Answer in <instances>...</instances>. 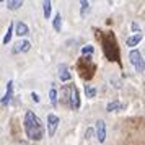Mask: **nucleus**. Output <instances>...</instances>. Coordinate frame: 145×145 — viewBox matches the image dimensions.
Wrapping results in <instances>:
<instances>
[{
  "instance_id": "nucleus-14",
  "label": "nucleus",
  "mask_w": 145,
  "mask_h": 145,
  "mask_svg": "<svg viewBox=\"0 0 145 145\" xmlns=\"http://www.w3.org/2000/svg\"><path fill=\"white\" fill-rule=\"evenodd\" d=\"M124 106L121 105L119 101H111V103H108V106H106V111L108 112H112V111H118V109H122Z\"/></svg>"
},
{
  "instance_id": "nucleus-1",
  "label": "nucleus",
  "mask_w": 145,
  "mask_h": 145,
  "mask_svg": "<svg viewBox=\"0 0 145 145\" xmlns=\"http://www.w3.org/2000/svg\"><path fill=\"white\" fill-rule=\"evenodd\" d=\"M96 36H98L99 42L103 46V52L108 57V60L119 62V46H118V41H116V36L111 31H98Z\"/></svg>"
},
{
  "instance_id": "nucleus-8",
  "label": "nucleus",
  "mask_w": 145,
  "mask_h": 145,
  "mask_svg": "<svg viewBox=\"0 0 145 145\" xmlns=\"http://www.w3.org/2000/svg\"><path fill=\"white\" fill-rule=\"evenodd\" d=\"M12 98H13V80H10L7 83V91H5V95H3V98L0 99V103L3 106H7L10 101H12Z\"/></svg>"
},
{
  "instance_id": "nucleus-23",
  "label": "nucleus",
  "mask_w": 145,
  "mask_h": 145,
  "mask_svg": "<svg viewBox=\"0 0 145 145\" xmlns=\"http://www.w3.org/2000/svg\"><path fill=\"white\" fill-rule=\"evenodd\" d=\"M31 98H33V101L34 103H39V95H38V93H31Z\"/></svg>"
},
{
  "instance_id": "nucleus-10",
  "label": "nucleus",
  "mask_w": 145,
  "mask_h": 145,
  "mask_svg": "<svg viewBox=\"0 0 145 145\" xmlns=\"http://www.w3.org/2000/svg\"><path fill=\"white\" fill-rule=\"evenodd\" d=\"M15 46H16V47H15V51H16V52H28V51L31 49V42H29L28 39H25V41L16 42Z\"/></svg>"
},
{
  "instance_id": "nucleus-20",
  "label": "nucleus",
  "mask_w": 145,
  "mask_h": 145,
  "mask_svg": "<svg viewBox=\"0 0 145 145\" xmlns=\"http://www.w3.org/2000/svg\"><path fill=\"white\" fill-rule=\"evenodd\" d=\"M49 99H51V103L54 106L57 105V90L56 88H51V91H49Z\"/></svg>"
},
{
  "instance_id": "nucleus-17",
  "label": "nucleus",
  "mask_w": 145,
  "mask_h": 145,
  "mask_svg": "<svg viewBox=\"0 0 145 145\" xmlns=\"http://www.w3.org/2000/svg\"><path fill=\"white\" fill-rule=\"evenodd\" d=\"M85 95L86 98H95L96 96V88L93 85H85Z\"/></svg>"
},
{
  "instance_id": "nucleus-21",
  "label": "nucleus",
  "mask_w": 145,
  "mask_h": 145,
  "mask_svg": "<svg viewBox=\"0 0 145 145\" xmlns=\"http://www.w3.org/2000/svg\"><path fill=\"white\" fill-rule=\"evenodd\" d=\"M93 46H85L83 49H82V54H83V57H91V54H93Z\"/></svg>"
},
{
  "instance_id": "nucleus-22",
  "label": "nucleus",
  "mask_w": 145,
  "mask_h": 145,
  "mask_svg": "<svg viewBox=\"0 0 145 145\" xmlns=\"http://www.w3.org/2000/svg\"><path fill=\"white\" fill-rule=\"evenodd\" d=\"M91 135H93V129H88V131L85 132V138H86V140H90Z\"/></svg>"
},
{
  "instance_id": "nucleus-18",
  "label": "nucleus",
  "mask_w": 145,
  "mask_h": 145,
  "mask_svg": "<svg viewBox=\"0 0 145 145\" xmlns=\"http://www.w3.org/2000/svg\"><path fill=\"white\" fill-rule=\"evenodd\" d=\"M13 28H15V25L12 23V25L8 26V31L5 33V36H3V44H8V42H10V39H12V34H13Z\"/></svg>"
},
{
  "instance_id": "nucleus-3",
  "label": "nucleus",
  "mask_w": 145,
  "mask_h": 145,
  "mask_svg": "<svg viewBox=\"0 0 145 145\" xmlns=\"http://www.w3.org/2000/svg\"><path fill=\"white\" fill-rule=\"evenodd\" d=\"M60 101L67 105L72 109H78L80 108V96H78V90L73 83H69L62 88L60 91Z\"/></svg>"
},
{
  "instance_id": "nucleus-13",
  "label": "nucleus",
  "mask_w": 145,
  "mask_h": 145,
  "mask_svg": "<svg viewBox=\"0 0 145 145\" xmlns=\"http://www.w3.org/2000/svg\"><path fill=\"white\" fill-rule=\"evenodd\" d=\"M51 10H52V3L49 0L42 2V15H44L46 20H49V16H51Z\"/></svg>"
},
{
  "instance_id": "nucleus-11",
  "label": "nucleus",
  "mask_w": 145,
  "mask_h": 145,
  "mask_svg": "<svg viewBox=\"0 0 145 145\" xmlns=\"http://www.w3.org/2000/svg\"><path fill=\"white\" fill-rule=\"evenodd\" d=\"M29 33V28H28L26 23H23V21H20V23H16V34L18 36H26V34Z\"/></svg>"
},
{
  "instance_id": "nucleus-16",
  "label": "nucleus",
  "mask_w": 145,
  "mask_h": 145,
  "mask_svg": "<svg viewBox=\"0 0 145 145\" xmlns=\"http://www.w3.org/2000/svg\"><path fill=\"white\" fill-rule=\"evenodd\" d=\"M7 7H8V10H18L20 7H23V2L21 0H8Z\"/></svg>"
},
{
  "instance_id": "nucleus-2",
  "label": "nucleus",
  "mask_w": 145,
  "mask_h": 145,
  "mask_svg": "<svg viewBox=\"0 0 145 145\" xmlns=\"http://www.w3.org/2000/svg\"><path fill=\"white\" fill-rule=\"evenodd\" d=\"M23 125H25V132H26L28 138H31V140H41V138L44 137V125L41 122V119L33 111H26Z\"/></svg>"
},
{
  "instance_id": "nucleus-12",
  "label": "nucleus",
  "mask_w": 145,
  "mask_h": 145,
  "mask_svg": "<svg viewBox=\"0 0 145 145\" xmlns=\"http://www.w3.org/2000/svg\"><path fill=\"white\" fill-rule=\"evenodd\" d=\"M142 39H144V36H142V34H134V36H131V38H127L125 44H127L129 47H134V46H137Z\"/></svg>"
},
{
  "instance_id": "nucleus-19",
  "label": "nucleus",
  "mask_w": 145,
  "mask_h": 145,
  "mask_svg": "<svg viewBox=\"0 0 145 145\" xmlns=\"http://www.w3.org/2000/svg\"><path fill=\"white\" fill-rule=\"evenodd\" d=\"M80 5H82L80 15H82V16H85V15L90 12V2H86V0H82V2H80Z\"/></svg>"
},
{
  "instance_id": "nucleus-5",
  "label": "nucleus",
  "mask_w": 145,
  "mask_h": 145,
  "mask_svg": "<svg viewBox=\"0 0 145 145\" xmlns=\"http://www.w3.org/2000/svg\"><path fill=\"white\" fill-rule=\"evenodd\" d=\"M129 59H131L132 65L135 67V70H137L138 73H144V59H142V52L140 51H137V49H134V51H131V54H129Z\"/></svg>"
},
{
  "instance_id": "nucleus-9",
  "label": "nucleus",
  "mask_w": 145,
  "mask_h": 145,
  "mask_svg": "<svg viewBox=\"0 0 145 145\" xmlns=\"http://www.w3.org/2000/svg\"><path fill=\"white\" fill-rule=\"evenodd\" d=\"M59 78H60V82H69L72 78V75L69 72V67L65 64H60V67H59Z\"/></svg>"
},
{
  "instance_id": "nucleus-6",
  "label": "nucleus",
  "mask_w": 145,
  "mask_h": 145,
  "mask_svg": "<svg viewBox=\"0 0 145 145\" xmlns=\"http://www.w3.org/2000/svg\"><path fill=\"white\" fill-rule=\"evenodd\" d=\"M60 124V119L56 116V114H47V135L49 137H54V134L57 132V127Z\"/></svg>"
},
{
  "instance_id": "nucleus-15",
  "label": "nucleus",
  "mask_w": 145,
  "mask_h": 145,
  "mask_svg": "<svg viewBox=\"0 0 145 145\" xmlns=\"http://www.w3.org/2000/svg\"><path fill=\"white\" fill-rule=\"evenodd\" d=\"M52 25H54V29H56L57 33H60V29H62V16H60V13H57L54 16Z\"/></svg>"
},
{
  "instance_id": "nucleus-24",
  "label": "nucleus",
  "mask_w": 145,
  "mask_h": 145,
  "mask_svg": "<svg viewBox=\"0 0 145 145\" xmlns=\"http://www.w3.org/2000/svg\"><path fill=\"white\" fill-rule=\"evenodd\" d=\"M132 29H134V31H137V29H140V26H138L137 23H134V25H132Z\"/></svg>"
},
{
  "instance_id": "nucleus-4",
  "label": "nucleus",
  "mask_w": 145,
  "mask_h": 145,
  "mask_svg": "<svg viewBox=\"0 0 145 145\" xmlns=\"http://www.w3.org/2000/svg\"><path fill=\"white\" fill-rule=\"evenodd\" d=\"M77 70H78L80 77L83 80H90L93 78V75L96 72V65L91 60V57H82L77 64Z\"/></svg>"
},
{
  "instance_id": "nucleus-7",
  "label": "nucleus",
  "mask_w": 145,
  "mask_h": 145,
  "mask_svg": "<svg viewBox=\"0 0 145 145\" xmlns=\"http://www.w3.org/2000/svg\"><path fill=\"white\" fill-rule=\"evenodd\" d=\"M95 131H96V138H98L99 144H103L106 140V124L105 121H96V127H95Z\"/></svg>"
}]
</instances>
